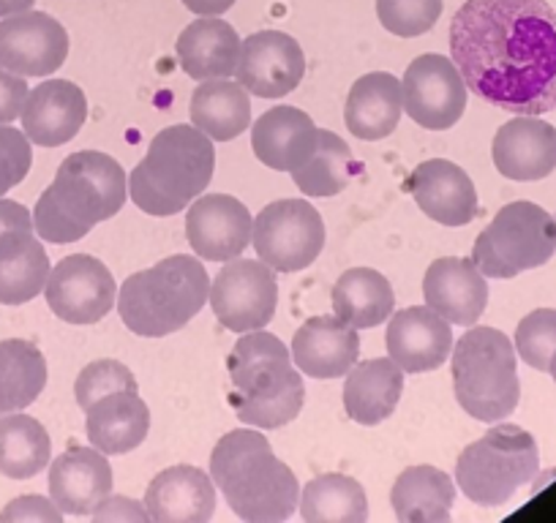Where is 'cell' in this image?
<instances>
[{"mask_svg":"<svg viewBox=\"0 0 556 523\" xmlns=\"http://www.w3.org/2000/svg\"><path fill=\"white\" fill-rule=\"evenodd\" d=\"M453 63L496 110H556V12L545 0H467L451 23Z\"/></svg>","mask_w":556,"mask_h":523,"instance_id":"obj_1","label":"cell"},{"mask_svg":"<svg viewBox=\"0 0 556 523\" xmlns=\"http://www.w3.org/2000/svg\"><path fill=\"white\" fill-rule=\"evenodd\" d=\"M211 477L240 521H287L301 501L292 469L278 461L265 436L249 429L229 431L218 439L211 456Z\"/></svg>","mask_w":556,"mask_h":523,"instance_id":"obj_2","label":"cell"},{"mask_svg":"<svg viewBox=\"0 0 556 523\" xmlns=\"http://www.w3.org/2000/svg\"><path fill=\"white\" fill-rule=\"evenodd\" d=\"M126 205V173L99 151L72 153L34 211V232L47 243L83 240L96 224L117 216Z\"/></svg>","mask_w":556,"mask_h":523,"instance_id":"obj_3","label":"cell"},{"mask_svg":"<svg viewBox=\"0 0 556 523\" xmlns=\"http://www.w3.org/2000/svg\"><path fill=\"white\" fill-rule=\"evenodd\" d=\"M229 407L245 425L254 429H281L301 414L306 404V387L298 366H292L290 349L273 333L251 330L229 352Z\"/></svg>","mask_w":556,"mask_h":523,"instance_id":"obj_4","label":"cell"},{"mask_svg":"<svg viewBox=\"0 0 556 523\" xmlns=\"http://www.w3.org/2000/svg\"><path fill=\"white\" fill-rule=\"evenodd\" d=\"M216 173L213 140L200 128L169 126L153 137L148 156L128 175V196L142 213L175 216L211 186Z\"/></svg>","mask_w":556,"mask_h":523,"instance_id":"obj_5","label":"cell"},{"mask_svg":"<svg viewBox=\"0 0 556 523\" xmlns=\"http://www.w3.org/2000/svg\"><path fill=\"white\" fill-rule=\"evenodd\" d=\"M211 297V279L200 259L175 254L153 268L128 276L117 295L123 324L142 339H164L184 330Z\"/></svg>","mask_w":556,"mask_h":523,"instance_id":"obj_6","label":"cell"},{"mask_svg":"<svg viewBox=\"0 0 556 523\" xmlns=\"http://www.w3.org/2000/svg\"><path fill=\"white\" fill-rule=\"evenodd\" d=\"M453 390L464 412L480 423H500L516 412L521 398L516 346L502 330L472 324L456 341Z\"/></svg>","mask_w":556,"mask_h":523,"instance_id":"obj_7","label":"cell"},{"mask_svg":"<svg viewBox=\"0 0 556 523\" xmlns=\"http://www.w3.org/2000/svg\"><path fill=\"white\" fill-rule=\"evenodd\" d=\"M540 472L538 442L529 431L500 423L464 447L456 463V483L480 507L507 505Z\"/></svg>","mask_w":556,"mask_h":523,"instance_id":"obj_8","label":"cell"},{"mask_svg":"<svg viewBox=\"0 0 556 523\" xmlns=\"http://www.w3.org/2000/svg\"><path fill=\"white\" fill-rule=\"evenodd\" d=\"M556 254V218L534 202H510L475 240L472 259L485 279H516Z\"/></svg>","mask_w":556,"mask_h":523,"instance_id":"obj_9","label":"cell"},{"mask_svg":"<svg viewBox=\"0 0 556 523\" xmlns=\"http://www.w3.org/2000/svg\"><path fill=\"white\" fill-rule=\"evenodd\" d=\"M256 256L276 273L308 268L325 248V224L306 200H278L262 207L251 229Z\"/></svg>","mask_w":556,"mask_h":523,"instance_id":"obj_10","label":"cell"},{"mask_svg":"<svg viewBox=\"0 0 556 523\" xmlns=\"http://www.w3.org/2000/svg\"><path fill=\"white\" fill-rule=\"evenodd\" d=\"M213 314L232 333H251L270 324L278 306L276 270L256 259L224 262L222 273L211 284Z\"/></svg>","mask_w":556,"mask_h":523,"instance_id":"obj_11","label":"cell"},{"mask_svg":"<svg viewBox=\"0 0 556 523\" xmlns=\"http://www.w3.org/2000/svg\"><path fill=\"white\" fill-rule=\"evenodd\" d=\"M404 112L429 131H445L467 110V82L456 63L445 55H420L406 66Z\"/></svg>","mask_w":556,"mask_h":523,"instance_id":"obj_12","label":"cell"},{"mask_svg":"<svg viewBox=\"0 0 556 523\" xmlns=\"http://www.w3.org/2000/svg\"><path fill=\"white\" fill-rule=\"evenodd\" d=\"M45 297L63 322L96 324L115 306V279L96 256L72 254L50 270Z\"/></svg>","mask_w":556,"mask_h":523,"instance_id":"obj_13","label":"cell"},{"mask_svg":"<svg viewBox=\"0 0 556 523\" xmlns=\"http://www.w3.org/2000/svg\"><path fill=\"white\" fill-rule=\"evenodd\" d=\"M68 34L45 12H23L0 23V66L17 77H50L66 63Z\"/></svg>","mask_w":556,"mask_h":523,"instance_id":"obj_14","label":"cell"},{"mask_svg":"<svg viewBox=\"0 0 556 523\" xmlns=\"http://www.w3.org/2000/svg\"><path fill=\"white\" fill-rule=\"evenodd\" d=\"M238 82L256 99H281L306 77V55L292 36L260 30L240 44Z\"/></svg>","mask_w":556,"mask_h":523,"instance_id":"obj_15","label":"cell"},{"mask_svg":"<svg viewBox=\"0 0 556 523\" xmlns=\"http://www.w3.org/2000/svg\"><path fill=\"white\" fill-rule=\"evenodd\" d=\"M254 218L243 202L229 194L197 196L186 216V238L200 259H238L251 243Z\"/></svg>","mask_w":556,"mask_h":523,"instance_id":"obj_16","label":"cell"},{"mask_svg":"<svg viewBox=\"0 0 556 523\" xmlns=\"http://www.w3.org/2000/svg\"><path fill=\"white\" fill-rule=\"evenodd\" d=\"M384 346L404 373L437 371L453 352L451 322L429 306L404 308L388 322Z\"/></svg>","mask_w":556,"mask_h":523,"instance_id":"obj_17","label":"cell"},{"mask_svg":"<svg viewBox=\"0 0 556 523\" xmlns=\"http://www.w3.org/2000/svg\"><path fill=\"white\" fill-rule=\"evenodd\" d=\"M424 297L426 306L451 324L472 328L489 306V284L475 259L445 256L431 262V268L426 270Z\"/></svg>","mask_w":556,"mask_h":523,"instance_id":"obj_18","label":"cell"},{"mask_svg":"<svg viewBox=\"0 0 556 523\" xmlns=\"http://www.w3.org/2000/svg\"><path fill=\"white\" fill-rule=\"evenodd\" d=\"M417 207L442 227H467L478 216V191L472 178L447 158L417 164L406 183Z\"/></svg>","mask_w":556,"mask_h":523,"instance_id":"obj_19","label":"cell"},{"mask_svg":"<svg viewBox=\"0 0 556 523\" xmlns=\"http://www.w3.org/2000/svg\"><path fill=\"white\" fill-rule=\"evenodd\" d=\"M23 131L34 145L58 148L79 135L88 117V99L83 88L68 79H47L34 88L23 106Z\"/></svg>","mask_w":556,"mask_h":523,"instance_id":"obj_20","label":"cell"},{"mask_svg":"<svg viewBox=\"0 0 556 523\" xmlns=\"http://www.w3.org/2000/svg\"><path fill=\"white\" fill-rule=\"evenodd\" d=\"M491 156L507 180L529 183L548 178L556 169V128L540 115H518L496 131Z\"/></svg>","mask_w":556,"mask_h":523,"instance_id":"obj_21","label":"cell"},{"mask_svg":"<svg viewBox=\"0 0 556 523\" xmlns=\"http://www.w3.org/2000/svg\"><path fill=\"white\" fill-rule=\"evenodd\" d=\"M50 499L63 515H93L112 494V467L96 447H72L50 467Z\"/></svg>","mask_w":556,"mask_h":523,"instance_id":"obj_22","label":"cell"},{"mask_svg":"<svg viewBox=\"0 0 556 523\" xmlns=\"http://www.w3.org/2000/svg\"><path fill=\"white\" fill-rule=\"evenodd\" d=\"M146 510L156 523H205L216 512V485L189 463L169 467L148 485Z\"/></svg>","mask_w":556,"mask_h":523,"instance_id":"obj_23","label":"cell"},{"mask_svg":"<svg viewBox=\"0 0 556 523\" xmlns=\"http://www.w3.org/2000/svg\"><path fill=\"white\" fill-rule=\"evenodd\" d=\"M292 360L312 379H339L361 355V335L350 322L333 317H312L292 339Z\"/></svg>","mask_w":556,"mask_h":523,"instance_id":"obj_24","label":"cell"},{"mask_svg":"<svg viewBox=\"0 0 556 523\" xmlns=\"http://www.w3.org/2000/svg\"><path fill=\"white\" fill-rule=\"evenodd\" d=\"M319 128L298 106H273L256 117L251 128V148L265 167L295 173L314 151Z\"/></svg>","mask_w":556,"mask_h":523,"instance_id":"obj_25","label":"cell"},{"mask_svg":"<svg viewBox=\"0 0 556 523\" xmlns=\"http://www.w3.org/2000/svg\"><path fill=\"white\" fill-rule=\"evenodd\" d=\"M88 439L104 456L137 450L151 431V409L139 398V390H117L99 398L88 409Z\"/></svg>","mask_w":556,"mask_h":523,"instance_id":"obj_26","label":"cell"},{"mask_svg":"<svg viewBox=\"0 0 556 523\" xmlns=\"http://www.w3.org/2000/svg\"><path fill=\"white\" fill-rule=\"evenodd\" d=\"M404 112L401 79L388 72H371L357 79L346 95V128L357 140L377 142L395 131Z\"/></svg>","mask_w":556,"mask_h":523,"instance_id":"obj_27","label":"cell"},{"mask_svg":"<svg viewBox=\"0 0 556 523\" xmlns=\"http://www.w3.org/2000/svg\"><path fill=\"white\" fill-rule=\"evenodd\" d=\"M240 36L218 17H202L178 36V61L191 79H229L238 72Z\"/></svg>","mask_w":556,"mask_h":523,"instance_id":"obj_28","label":"cell"},{"mask_svg":"<svg viewBox=\"0 0 556 523\" xmlns=\"http://www.w3.org/2000/svg\"><path fill=\"white\" fill-rule=\"evenodd\" d=\"M404 371L390 357L355 362L344 382V409L361 425H379L399 407Z\"/></svg>","mask_w":556,"mask_h":523,"instance_id":"obj_29","label":"cell"},{"mask_svg":"<svg viewBox=\"0 0 556 523\" xmlns=\"http://www.w3.org/2000/svg\"><path fill=\"white\" fill-rule=\"evenodd\" d=\"M50 256L34 232L0 234V306H23L45 292Z\"/></svg>","mask_w":556,"mask_h":523,"instance_id":"obj_30","label":"cell"},{"mask_svg":"<svg viewBox=\"0 0 556 523\" xmlns=\"http://www.w3.org/2000/svg\"><path fill=\"white\" fill-rule=\"evenodd\" d=\"M401 523H447L456 501V485L437 467H409L390 490Z\"/></svg>","mask_w":556,"mask_h":523,"instance_id":"obj_31","label":"cell"},{"mask_svg":"<svg viewBox=\"0 0 556 523\" xmlns=\"http://www.w3.org/2000/svg\"><path fill=\"white\" fill-rule=\"evenodd\" d=\"M189 115L191 123L213 142L235 140L251 123L249 90L229 79H205L191 93Z\"/></svg>","mask_w":556,"mask_h":523,"instance_id":"obj_32","label":"cell"},{"mask_svg":"<svg viewBox=\"0 0 556 523\" xmlns=\"http://www.w3.org/2000/svg\"><path fill=\"white\" fill-rule=\"evenodd\" d=\"M333 311L336 317L350 322L357 330H371L388 322L393 314L395 295L390 281L379 270L352 268L336 281L333 286Z\"/></svg>","mask_w":556,"mask_h":523,"instance_id":"obj_33","label":"cell"},{"mask_svg":"<svg viewBox=\"0 0 556 523\" xmlns=\"http://www.w3.org/2000/svg\"><path fill=\"white\" fill-rule=\"evenodd\" d=\"M47 387V360L30 341H0V414L28 409Z\"/></svg>","mask_w":556,"mask_h":523,"instance_id":"obj_34","label":"cell"},{"mask_svg":"<svg viewBox=\"0 0 556 523\" xmlns=\"http://www.w3.org/2000/svg\"><path fill=\"white\" fill-rule=\"evenodd\" d=\"M52 442L45 425L30 414H0V474L30 480L50 463Z\"/></svg>","mask_w":556,"mask_h":523,"instance_id":"obj_35","label":"cell"},{"mask_svg":"<svg viewBox=\"0 0 556 523\" xmlns=\"http://www.w3.org/2000/svg\"><path fill=\"white\" fill-rule=\"evenodd\" d=\"M301 518L306 523H366V488L346 474L308 480L301 494Z\"/></svg>","mask_w":556,"mask_h":523,"instance_id":"obj_36","label":"cell"},{"mask_svg":"<svg viewBox=\"0 0 556 523\" xmlns=\"http://www.w3.org/2000/svg\"><path fill=\"white\" fill-rule=\"evenodd\" d=\"M357 173V162L350 145L333 131L319 128L317 145L308 153L306 162L292 173L298 189L306 196H336L350 186L352 175Z\"/></svg>","mask_w":556,"mask_h":523,"instance_id":"obj_37","label":"cell"},{"mask_svg":"<svg viewBox=\"0 0 556 523\" xmlns=\"http://www.w3.org/2000/svg\"><path fill=\"white\" fill-rule=\"evenodd\" d=\"M442 14V0H377V17L384 30L401 39L429 34Z\"/></svg>","mask_w":556,"mask_h":523,"instance_id":"obj_38","label":"cell"},{"mask_svg":"<svg viewBox=\"0 0 556 523\" xmlns=\"http://www.w3.org/2000/svg\"><path fill=\"white\" fill-rule=\"evenodd\" d=\"M516 352L534 371H548L556 352V308H538L518 322Z\"/></svg>","mask_w":556,"mask_h":523,"instance_id":"obj_39","label":"cell"},{"mask_svg":"<svg viewBox=\"0 0 556 523\" xmlns=\"http://www.w3.org/2000/svg\"><path fill=\"white\" fill-rule=\"evenodd\" d=\"M117 390H139L137 379L123 362L117 360H96L79 371L74 382V396L83 412H88L99 398L117 393Z\"/></svg>","mask_w":556,"mask_h":523,"instance_id":"obj_40","label":"cell"},{"mask_svg":"<svg viewBox=\"0 0 556 523\" xmlns=\"http://www.w3.org/2000/svg\"><path fill=\"white\" fill-rule=\"evenodd\" d=\"M34 164V151L25 131L12 126H0V196H7L17 183H23L25 175Z\"/></svg>","mask_w":556,"mask_h":523,"instance_id":"obj_41","label":"cell"},{"mask_svg":"<svg viewBox=\"0 0 556 523\" xmlns=\"http://www.w3.org/2000/svg\"><path fill=\"white\" fill-rule=\"evenodd\" d=\"M63 512L52 499H45L39 494L20 496V499L9 501L0 510V523H25V521H39V523H61Z\"/></svg>","mask_w":556,"mask_h":523,"instance_id":"obj_42","label":"cell"},{"mask_svg":"<svg viewBox=\"0 0 556 523\" xmlns=\"http://www.w3.org/2000/svg\"><path fill=\"white\" fill-rule=\"evenodd\" d=\"M25 99H28L25 77H17V74L0 66V126H9V123L23 115Z\"/></svg>","mask_w":556,"mask_h":523,"instance_id":"obj_43","label":"cell"},{"mask_svg":"<svg viewBox=\"0 0 556 523\" xmlns=\"http://www.w3.org/2000/svg\"><path fill=\"white\" fill-rule=\"evenodd\" d=\"M96 523H110V521H134V523H148L151 515H148L146 505L128 499V496H106L93 512Z\"/></svg>","mask_w":556,"mask_h":523,"instance_id":"obj_44","label":"cell"},{"mask_svg":"<svg viewBox=\"0 0 556 523\" xmlns=\"http://www.w3.org/2000/svg\"><path fill=\"white\" fill-rule=\"evenodd\" d=\"M9 232H34V213L20 202L0 196V234Z\"/></svg>","mask_w":556,"mask_h":523,"instance_id":"obj_45","label":"cell"},{"mask_svg":"<svg viewBox=\"0 0 556 523\" xmlns=\"http://www.w3.org/2000/svg\"><path fill=\"white\" fill-rule=\"evenodd\" d=\"M184 7L200 17H218L235 7V0H184Z\"/></svg>","mask_w":556,"mask_h":523,"instance_id":"obj_46","label":"cell"},{"mask_svg":"<svg viewBox=\"0 0 556 523\" xmlns=\"http://www.w3.org/2000/svg\"><path fill=\"white\" fill-rule=\"evenodd\" d=\"M36 0H0V17H12V14H23L34 9Z\"/></svg>","mask_w":556,"mask_h":523,"instance_id":"obj_47","label":"cell"},{"mask_svg":"<svg viewBox=\"0 0 556 523\" xmlns=\"http://www.w3.org/2000/svg\"><path fill=\"white\" fill-rule=\"evenodd\" d=\"M548 373H551V377H554V382H556V352H554V357H551V366H548Z\"/></svg>","mask_w":556,"mask_h":523,"instance_id":"obj_48","label":"cell"}]
</instances>
